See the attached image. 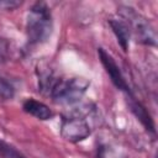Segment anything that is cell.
<instances>
[{"label": "cell", "mask_w": 158, "mask_h": 158, "mask_svg": "<svg viewBox=\"0 0 158 158\" xmlns=\"http://www.w3.org/2000/svg\"><path fill=\"white\" fill-rule=\"evenodd\" d=\"M98 54H99V58H100L101 64L104 65L106 73L110 77L112 84L117 89H120L123 93H126V95L132 94L131 90H130V86H128V84H127V81L125 79V77L122 75V73H121L118 65L116 64L115 59L112 58V56L109 54L104 48H98Z\"/></svg>", "instance_id": "5b68a950"}, {"label": "cell", "mask_w": 158, "mask_h": 158, "mask_svg": "<svg viewBox=\"0 0 158 158\" xmlns=\"http://www.w3.org/2000/svg\"><path fill=\"white\" fill-rule=\"evenodd\" d=\"M109 25L112 30V32L115 33L120 46L122 47L123 51H127V46H128V41L131 38V33H130V28L126 23V21L118 16V17H110L109 19Z\"/></svg>", "instance_id": "ba28073f"}, {"label": "cell", "mask_w": 158, "mask_h": 158, "mask_svg": "<svg viewBox=\"0 0 158 158\" xmlns=\"http://www.w3.org/2000/svg\"><path fill=\"white\" fill-rule=\"evenodd\" d=\"M22 109L28 115H31L38 120H42V121H46V120H49L53 117L52 110L42 101H38L35 99H26L22 104Z\"/></svg>", "instance_id": "52a82bcc"}, {"label": "cell", "mask_w": 158, "mask_h": 158, "mask_svg": "<svg viewBox=\"0 0 158 158\" xmlns=\"http://www.w3.org/2000/svg\"><path fill=\"white\" fill-rule=\"evenodd\" d=\"M127 100H128V106H130V110L132 111V114L139 120V122L144 126V128L147 131H151L152 133H154V123H153V120H152L149 112L146 110V107L139 101H137L132 94L127 95Z\"/></svg>", "instance_id": "8992f818"}, {"label": "cell", "mask_w": 158, "mask_h": 158, "mask_svg": "<svg viewBox=\"0 0 158 158\" xmlns=\"http://www.w3.org/2000/svg\"><path fill=\"white\" fill-rule=\"evenodd\" d=\"M6 51H7V46H6L5 41H2V40L0 38V59H4V58H5Z\"/></svg>", "instance_id": "7c38bea8"}, {"label": "cell", "mask_w": 158, "mask_h": 158, "mask_svg": "<svg viewBox=\"0 0 158 158\" xmlns=\"http://www.w3.org/2000/svg\"><path fill=\"white\" fill-rule=\"evenodd\" d=\"M15 95V89L14 86L4 78L0 77V100L5 101V100H10L12 99Z\"/></svg>", "instance_id": "9c48e42d"}, {"label": "cell", "mask_w": 158, "mask_h": 158, "mask_svg": "<svg viewBox=\"0 0 158 158\" xmlns=\"http://www.w3.org/2000/svg\"><path fill=\"white\" fill-rule=\"evenodd\" d=\"M86 112L75 111L67 116H63L60 123V136L68 142L77 143L88 138L91 133L90 125L85 118Z\"/></svg>", "instance_id": "277c9868"}, {"label": "cell", "mask_w": 158, "mask_h": 158, "mask_svg": "<svg viewBox=\"0 0 158 158\" xmlns=\"http://www.w3.org/2000/svg\"><path fill=\"white\" fill-rule=\"evenodd\" d=\"M0 153L4 154V156H6V157H9V158H23L12 147H10L9 144H6V143H4L1 141H0Z\"/></svg>", "instance_id": "30bf717a"}, {"label": "cell", "mask_w": 158, "mask_h": 158, "mask_svg": "<svg viewBox=\"0 0 158 158\" xmlns=\"http://www.w3.org/2000/svg\"><path fill=\"white\" fill-rule=\"evenodd\" d=\"M53 30L51 9L44 2H36L31 6L26 19V35L31 44L46 42Z\"/></svg>", "instance_id": "6da1fadb"}, {"label": "cell", "mask_w": 158, "mask_h": 158, "mask_svg": "<svg viewBox=\"0 0 158 158\" xmlns=\"http://www.w3.org/2000/svg\"><path fill=\"white\" fill-rule=\"evenodd\" d=\"M118 16L126 21L131 36H133L137 42L148 46H156V31L146 17L130 6H121L118 9Z\"/></svg>", "instance_id": "7a4b0ae2"}, {"label": "cell", "mask_w": 158, "mask_h": 158, "mask_svg": "<svg viewBox=\"0 0 158 158\" xmlns=\"http://www.w3.org/2000/svg\"><path fill=\"white\" fill-rule=\"evenodd\" d=\"M90 81L81 77L70 79H60L51 93V98L57 104H75L85 94Z\"/></svg>", "instance_id": "3957f363"}, {"label": "cell", "mask_w": 158, "mask_h": 158, "mask_svg": "<svg viewBox=\"0 0 158 158\" xmlns=\"http://www.w3.org/2000/svg\"><path fill=\"white\" fill-rule=\"evenodd\" d=\"M21 1H15V0H2L0 1V9L4 10H14L19 6H21Z\"/></svg>", "instance_id": "8fae6325"}]
</instances>
